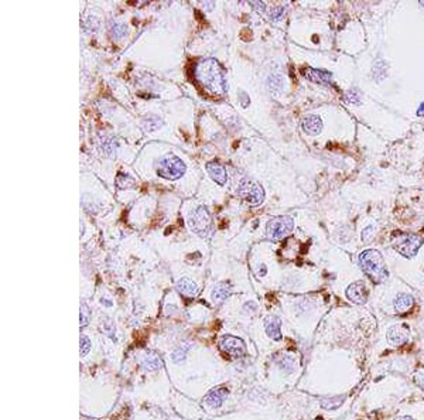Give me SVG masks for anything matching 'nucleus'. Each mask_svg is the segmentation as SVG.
<instances>
[{"mask_svg": "<svg viewBox=\"0 0 424 420\" xmlns=\"http://www.w3.org/2000/svg\"><path fill=\"white\" fill-rule=\"evenodd\" d=\"M413 303H415V300H413L412 296L402 294V296H399L395 300V310L399 314H405V313H407L410 308L413 307Z\"/></svg>", "mask_w": 424, "mask_h": 420, "instance_id": "nucleus-18", "label": "nucleus"}, {"mask_svg": "<svg viewBox=\"0 0 424 420\" xmlns=\"http://www.w3.org/2000/svg\"><path fill=\"white\" fill-rule=\"evenodd\" d=\"M207 171H208V174L211 176V178L215 181V183H218V184H225L226 183V180H228V174H226V171H225V168L222 167L221 164H218L216 161H210V163H207Z\"/></svg>", "mask_w": 424, "mask_h": 420, "instance_id": "nucleus-13", "label": "nucleus"}, {"mask_svg": "<svg viewBox=\"0 0 424 420\" xmlns=\"http://www.w3.org/2000/svg\"><path fill=\"white\" fill-rule=\"evenodd\" d=\"M301 128H303V131H304L307 135L317 136V135H320L321 131H323V121H321V118L317 116V115H308L307 118L303 119Z\"/></svg>", "mask_w": 424, "mask_h": 420, "instance_id": "nucleus-12", "label": "nucleus"}, {"mask_svg": "<svg viewBox=\"0 0 424 420\" xmlns=\"http://www.w3.org/2000/svg\"><path fill=\"white\" fill-rule=\"evenodd\" d=\"M188 224L191 226L194 232L200 236H207L210 231H211V225H212V219L211 215H210V211L205 208L204 206L197 207L194 210L191 215H190V219H188Z\"/></svg>", "mask_w": 424, "mask_h": 420, "instance_id": "nucleus-6", "label": "nucleus"}, {"mask_svg": "<svg viewBox=\"0 0 424 420\" xmlns=\"http://www.w3.org/2000/svg\"><path fill=\"white\" fill-rule=\"evenodd\" d=\"M191 347V344L190 343H187V344H181V346L178 347L177 350H175L174 352H173V355H171V359L174 361V362H177V364H180V362H183L185 359V355H187V351H188V348Z\"/></svg>", "mask_w": 424, "mask_h": 420, "instance_id": "nucleus-23", "label": "nucleus"}, {"mask_svg": "<svg viewBox=\"0 0 424 420\" xmlns=\"http://www.w3.org/2000/svg\"><path fill=\"white\" fill-rule=\"evenodd\" d=\"M85 27L88 28L89 31H96V30L99 28V23H98V20H96V19H93V17H91V19L86 21Z\"/></svg>", "mask_w": 424, "mask_h": 420, "instance_id": "nucleus-30", "label": "nucleus"}, {"mask_svg": "<svg viewBox=\"0 0 424 420\" xmlns=\"http://www.w3.org/2000/svg\"><path fill=\"white\" fill-rule=\"evenodd\" d=\"M163 125V122L160 121V118H157V116H150V118H147L146 121L143 122V128H144V131H154V129H157V128H160Z\"/></svg>", "mask_w": 424, "mask_h": 420, "instance_id": "nucleus-24", "label": "nucleus"}, {"mask_svg": "<svg viewBox=\"0 0 424 420\" xmlns=\"http://www.w3.org/2000/svg\"><path fill=\"white\" fill-rule=\"evenodd\" d=\"M283 14H284V9H283L282 6H279V7H275V9L272 10L270 17H272L273 20H279L283 17Z\"/></svg>", "mask_w": 424, "mask_h": 420, "instance_id": "nucleus-29", "label": "nucleus"}, {"mask_svg": "<svg viewBox=\"0 0 424 420\" xmlns=\"http://www.w3.org/2000/svg\"><path fill=\"white\" fill-rule=\"evenodd\" d=\"M372 232H373V226H369L368 229H366V231L363 232V241H368L369 236H370V233H372Z\"/></svg>", "mask_w": 424, "mask_h": 420, "instance_id": "nucleus-32", "label": "nucleus"}, {"mask_svg": "<svg viewBox=\"0 0 424 420\" xmlns=\"http://www.w3.org/2000/svg\"><path fill=\"white\" fill-rule=\"evenodd\" d=\"M359 265L362 271L375 283H382L387 278V269L380 252L376 249H368L359 255Z\"/></svg>", "mask_w": 424, "mask_h": 420, "instance_id": "nucleus-2", "label": "nucleus"}, {"mask_svg": "<svg viewBox=\"0 0 424 420\" xmlns=\"http://www.w3.org/2000/svg\"><path fill=\"white\" fill-rule=\"evenodd\" d=\"M195 79L204 89L211 95H222L226 92L225 72L221 64L215 58H204L194 70Z\"/></svg>", "mask_w": 424, "mask_h": 420, "instance_id": "nucleus-1", "label": "nucleus"}, {"mask_svg": "<svg viewBox=\"0 0 424 420\" xmlns=\"http://www.w3.org/2000/svg\"><path fill=\"white\" fill-rule=\"evenodd\" d=\"M161 365H163V361L160 359V356L156 352H150L143 358V366L147 371H156L158 368H161Z\"/></svg>", "mask_w": 424, "mask_h": 420, "instance_id": "nucleus-19", "label": "nucleus"}, {"mask_svg": "<svg viewBox=\"0 0 424 420\" xmlns=\"http://www.w3.org/2000/svg\"><path fill=\"white\" fill-rule=\"evenodd\" d=\"M219 348L225 354H228L232 358H239L246 352V347L243 344V341L233 336H226L219 341Z\"/></svg>", "mask_w": 424, "mask_h": 420, "instance_id": "nucleus-8", "label": "nucleus"}, {"mask_svg": "<svg viewBox=\"0 0 424 420\" xmlns=\"http://www.w3.org/2000/svg\"><path fill=\"white\" fill-rule=\"evenodd\" d=\"M342 402H344V396H335V398H325V399H323L321 405H323L324 409H327V411H335V409H338L341 406Z\"/></svg>", "mask_w": 424, "mask_h": 420, "instance_id": "nucleus-21", "label": "nucleus"}, {"mask_svg": "<svg viewBox=\"0 0 424 420\" xmlns=\"http://www.w3.org/2000/svg\"><path fill=\"white\" fill-rule=\"evenodd\" d=\"M135 186V180L128 176L126 173H119L118 177H116V187L120 188V190H125V188H130V187Z\"/></svg>", "mask_w": 424, "mask_h": 420, "instance_id": "nucleus-22", "label": "nucleus"}, {"mask_svg": "<svg viewBox=\"0 0 424 420\" xmlns=\"http://www.w3.org/2000/svg\"><path fill=\"white\" fill-rule=\"evenodd\" d=\"M112 36L113 37H123L125 34H126V31H128V27L125 26V24H119V23H116V24H112Z\"/></svg>", "mask_w": 424, "mask_h": 420, "instance_id": "nucleus-25", "label": "nucleus"}, {"mask_svg": "<svg viewBox=\"0 0 424 420\" xmlns=\"http://www.w3.org/2000/svg\"><path fill=\"white\" fill-rule=\"evenodd\" d=\"M226 396H228V389L226 388H218V389H213L207 395L205 403L212 409H216V408H221V405L223 403Z\"/></svg>", "mask_w": 424, "mask_h": 420, "instance_id": "nucleus-14", "label": "nucleus"}, {"mask_svg": "<svg viewBox=\"0 0 424 420\" xmlns=\"http://www.w3.org/2000/svg\"><path fill=\"white\" fill-rule=\"evenodd\" d=\"M397 420H413V419H412V418H409V416H406V418H400V419H397Z\"/></svg>", "mask_w": 424, "mask_h": 420, "instance_id": "nucleus-34", "label": "nucleus"}, {"mask_svg": "<svg viewBox=\"0 0 424 420\" xmlns=\"http://www.w3.org/2000/svg\"><path fill=\"white\" fill-rule=\"evenodd\" d=\"M269 89L273 93H279L284 88V78L282 75H272L268 81Z\"/></svg>", "mask_w": 424, "mask_h": 420, "instance_id": "nucleus-20", "label": "nucleus"}, {"mask_svg": "<svg viewBox=\"0 0 424 420\" xmlns=\"http://www.w3.org/2000/svg\"><path fill=\"white\" fill-rule=\"evenodd\" d=\"M409 340V330L406 326H395L387 331V341L392 346H403Z\"/></svg>", "mask_w": 424, "mask_h": 420, "instance_id": "nucleus-10", "label": "nucleus"}, {"mask_svg": "<svg viewBox=\"0 0 424 420\" xmlns=\"http://www.w3.org/2000/svg\"><path fill=\"white\" fill-rule=\"evenodd\" d=\"M294 228V221L291 216H276L270 219L266 226V233L270 241H280L286 238Z\"/></svg>", "mask_w": 424, "mask_h": 420, "instance_id": "nucleus-5", "label": "nucleus"}, {"mask_svg": "<svg viewBox=\"0 0 424 420\" xmlns=\"http://www.w3.org/2000/svg\"><path fill=\"white\" fill-rule=\"evenodd\" d=\"M231 291L232 287L229 283H219L212 290V300L215 303H222L223 300H226L229 297Z\"/></svg>", "mask_w": 424, "mask_h": 420, "instance_id": "nucleus-17", "label": "nucleus"}, {"mask_svg": "<svg viewBox=\"0 0 424 420\" xmlns=\"http://www.w3.org/2000/svg\"><path fill=\"white\" fill-rule=\"evenodd\" d=\"M416 383L422 388L424 391V372H417L416 373Z\"/></svg>", "mask_w": 424, "mask_h": 420, "instance_id": "nucleus-31", "label": "nucleus"}, {"mask_svg": "<svg viewBox=\"0 0 424 420\" xmlns=\"http://www.w3.org/2000/svg\"><path fill=\"white\" fill-rule=\"evenodd\" d=\"M419 115H424V102L422 103V106H420V109H419Z\"/></svg>", "mask_w": 424, "mask_h": 420, "instance_id": "nucleus-33", "label": "nucleus"}, {"mask_svg": "<svg viewBox=\"0 0 424 420\" xmlns=\"http://www.w3.org/2000/svg\"><path fill=\"white\" fill-rule=\"evenodd\" d=\"M305 78H308L311 82L321 85H330L332 82V74L325 70H317V68H305Z\"/></svg>", "mask_w": 424, "mask_h": 420, "instance_id": "nucleus-11", "label": "nucleus"}, {"mask_svg": "<svg viewBox=\"0 0 424 420\" xmlns=\"http://www.w3.org/2000/svg\"><path fill=\"white\" fill-rule=\"evenodd\" d=\"M185 164L180 157H177L173 153H168L166 156H163L161 159L157 161L156 171L160 177L167 178V180H178L184 176Z\"/></svg>", "mask_w": 424, "mask_h": 420, "instance_id": "nucleus-3", "label": "nucleus"}, {"mask_svg": "<svg viewBox=\"0 0 424 420\" xmlns=\"http://www.w3.org/2000/svg\"><path fill=\"white\" fill-rule=\"evenodd\" d=\"M81 356H85V355L89 352L91 350V341L86 336H81Z\"/></svg>", "mask_w": 424, "mask_h": 420, "instance_id": "nucleus-27", "label": "nucleus"}, {"mask_svg": "<svg viewBox=\"0 0 424 420\" xmlns=\"http://www.w3.org/2000/svg\"><path fill=\"white\" fill-rule=\"evenodd\" d=\"M89 317H91L89 308H88V306H86L85 303H82V304H81V321H79L81 327H85L89 323Z\"/></svg>", "mask_w": 424, "mask_h": 420, "instance_id": "nucleus-26", "label": "nucleus"}, {"mask_svg": "<svg viewBox=\"0 0 424 420\" xmlns=\"http://www.w3.org/2000/svg\"><path fill=\"white\" fill-rule=\"evenodd\" d=\"M238 196L248 201L252 206H259L263 203L265 198V190L259 183L250 178H243L238 187Z\"/></svg>", "mask_w": 424, "mask_h": 420, "instance_id": "nucleus-4", "label": "nucleus"}, {"mask_svg": "<svg viewBox=\"0 0 424 420\" xmlns=\"http://www.w3.org/2000/svg\"><path fill=\"white\" fill-rule=\"evenodd\" d=\"M175 289L178 290L184 297H195L197 296V293H198V286H197V283L195 281H193L191 279H188V278H184V279H180L178 281H177V284H175Z\"/></svg>", "mask_w": 424, "mask_h": 420, "instance_id": "nucleus-15", "label": "nucleus"}, {"mask_svg": "<svg viewBox=\"0 0 424 420\" xmlns=\"http://www.w3.org/2000/svg\"><path fill=\"white\" fill-rule=\"evenodd\" d=\"M279 365H280V366H282V368H283L286 372H291V369L288 368V365H290L291 368H294V361H293L290 356H283V358L279 361Z\"/></svg>", "mask_w": 424, "mask_h": 420, "instance_id": "nucleus-28", "label": "nucleus"}, {"mask_svg": "<svg viewBox=\"0 0 424 420\" xmlns=\"http://www.w3.org/2000/svg\"><path fill=\"white\" fill-rule=\"evenodd\" d=\"M347 297L355 304H365L368 299V291H366L365 284L362 281L352 283L347 289Z\"/></svg>", "mask_w": 424, "mask_h": 420, "instance_id": "nucleus-9", "label": "nucleus"}, {"mask_svg": "<svg viewBox=\"0 0 424 420\" xmlns=\"http://www.w3.org/2000/svg\"><path fill=\"white\" fill-rule=\"evenodd\" d=\"M423 245V239L416 236V235H412V233H405V235H400L396 239V249L397 252L400 255H403L405 258H413L416 253L419 252L420 246Z\"/></svg>", "mask_w": 424, "mask_h": 420, "instance_id": "nucleus-7", "label": "nucleus"}, {"mask_svg": "<svg viewBox=\"0 0 424 420\" xmlns=\"http://www.w3.org/2000/svg\"><path fill=\"white\" fill-rule=\"evenodd\" d=\"M265 330L272 340L280 341L282 340V331H280V320L277 317H266L265 318Z\"/></svg>", "mask_w": 424, "mask_h": 420, "instance_id": "nucleus-16", "label": "nucleus"}]
</instances>
